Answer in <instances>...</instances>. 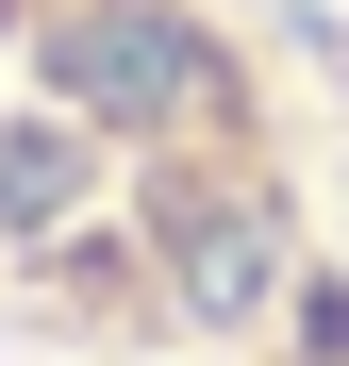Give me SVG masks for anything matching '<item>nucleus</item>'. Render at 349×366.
<instances>
[{
    "instance_id": "nucleus-1",
    "label": "nucleus",
    "mask_w": 349,
    "mask_h": 366,
    "mask_svg": "<svg viewBox=\"0 0 349 366\" xmlns=\"http://www.w3.org/2000/svg\"><path fill=\"white\" fill-rule=\"evenodd\" d=\"M50 67H67V100H100V117H216V100H233V67H216L183 17H150V0L67 17V34H50Z\"/></svg>"
},
{
    "instance_id": "nucleus-2",
    "label": "nucleus",
    "mask_w": 349,
    "mask_h": 366,
    "mask_svg": "<svg viewBox=\"0 0 349 366\" xmlns=\"http://www.w3.org/2000/svg\"><path fill=\"white\" fill-rule=\"evenodd\" d=\"M183 300H200V317H250V300H266V233L250 217H200L183 233Z\"/></svg>"
},
{
    "instance_id": "nucleus-3",
    "label": "nucleus",
    "mask_w": 349,
    "mask_h": 366,
    "mask_svg": "<svg viewBox=\"0 0 349 366\" xmlns=\"http://www.w3.org/2000/svg\"><path fill=\"white\" fill-rule=\"evenodd\" d=\"M67 183H84L67 134H0V233H50V217H67Z\"/></svg>"
}]
</instances>
